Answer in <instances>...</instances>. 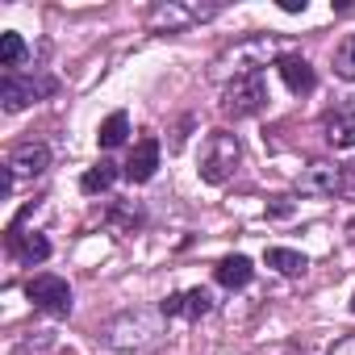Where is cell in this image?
Masks as SVG:
<instances>
[{"instance_id":"obj_12","label":"cell","mask_w":355,"mask_h":355,"mask_svg":"<svg viewBox=\"0 0 355 355\" xmlns=\"http://www.w3.org/2000/svg\"><path fill=\"white\" fill-rule=\"evenodd\" d=\"M113 180H117V167H113L109 159H101L96 167H88V171L80 175V189H84L88 197H96V193H109V189H113Z\"/></svg>"},{"instance_id":"obj_14","label":"cell","mask_w":355,"mask_h":355,"mask_svg":"<svg viewBox=\"0 0 355 355\" xmlns=\"http://www.w3.org/2000/svg\"><path fill=\"white\" fill-rule=\"evenodd\" d=\"M125 138H130V117H125V113H109V117L101 121V130H96V142H101L105 150L121 146Z\"/></svg>"},{"instance_id":"obj_23","label":"cell","mask_w":355,"mask_h":355,"mask_svg":"<svg viewBox=\"0 0 355 355\" xmlns=\"http://www.w3.org/2000/svg\"><path fill=\"white\" fill-rule=\"evenodd\" d=\"M351 167H355V163H351Z\"/></svg>"},{"instance_id":"obj_6","label":"cell","mask_w":355,"mask_h":355,"mask_svg":"<svg viewBox=\"0 0 355 355\" xmlns=\"http://www.w3.org/2000/svg\"><path fill=\"white\" fill-rule=\"evenodd\" d=\"M338 184H343V171L334 163H313V167H305V175L297 180V189L305 197H334Z\"/></svg>"},{"instance_id":"obj_11","label":"cell","mask_w":355,"mask_h":355,"mask_svg":"<svg viewBox=\"0 0 355 355\" xmlns=\"http://www.w3.org/2000/svg\"><path fill=\"white\" fill-rule=\"evenodd\" d=\"M251 259L247 255H226L218 268H214V276H218V284L222 288H243V284H251Z\"/></svg>"},{"instance_id":"obj_7","label":"cell","mask_w":355,"mask_h":355,"mask_svg":"<svg viewBox=\"0 0 355 355\" xmlns=\"http://www.w3.org/2000/svg\"><path fill=\"white\" fill-rule=\"evenodd\" d=\"M155 167H159V142H155V138H142V142L130 150V159H125V180L146 184L150 175H155Z\"/></svg>"},{"instance_id":"obj_18","label":"cell","mask_w":355,"mask_h":355,"mask_svg":"<svg viewBox=\"0 0 355 355\" xmlns=\"http://www.w3.org/2000/svg\"><path fill=\"white\" fill-rule=\"evenodd\" d=\"M209 309H214V297L205 288H189L184 293V318H205Z\"/></svg>"},{"instance_id":"obj_21","label":"cell","mask_w":355,"mask_h":355,"mask_svg":"<svg viewBox=\"0 0 355 355\" xmlns=\"http://www.w3.org/2000/svg\"><path fill=\"white\" fill-rule=\"evenodd\" d=\"M284 13H305V0H280Z\"/></svg>"},{"instance_id":"obj_8","label":"cell","mask_w":355,"mask_h":355,"mask_svg":"<svg viewBox=\"0 0 355 355\" xmlns=\"http://www.w3.org/2000/svg\"><path fill=\"white\" fill-rule=\"evenodd\" d=\"M13 175H42L46 167H51V150L42 146V142H21L13 155H9V163H5Z\"/></svg>"},{"instance_id":"obj_22","label":"cell","mask_w":355,"mask_h":355,"mask_svg":"<svg viewBox=\"0 0 355 355\" xmlns=\"http://www.w3.org/2000/svg\"><path fill=\"white\" fill-rule=\"evenodd\" d=\"M351 313H355V297H351Z\"/></svg>"},{"instance_id":"obj_10","label":"cell","mask_w":355,"mask_h":355,"mask_svg":"<svg viewBox=\"0 0 355 355\" xmlns=\"http://www.w3.org/2000/svg\"><path fill=\"white\" fill-rule=\"evenodd\" d=\"M9 247H13V255H17L21 263H42V259L51 255V243H46V234H38V230L21 234L17 226L9 230Z\"/></svg>"},{"instance_id":"obj_9","label":"cell","mask_w":355,"mask_h":355,"mask_svg":"<svg viewBox=\"0 0 355 355\" xmlns=\"http://www.w3.org/2000/svg\"><path fill=\"white\" fill-rule=\"evenodd\" d=\"M214 9H180V5H155L150 9V26L155 30H184V26H193V21H201V17H209Z\"/></svg>"},{"instance_id":"obj_2","label":"cell","mask_w":355,"mask_h":355,"mask_svg":"<svg viewBox=\"0 0 355 355\" xmlns=\"http://www.w3.org/2000/svg\"><path fill=\"white\" fill-rule=\"evenodd\" d=\"M263 109H268V80H263V71H243L234 84H226V92H222V113L226 117L243 121V117H255Z\"/></svg>"},{"instance_id":"obj_17","label":"cell","mask_w":355,"mask_h":355,"mask_svg":"<svg viewBox=\"0 0 355 355\" xmlns=\"http://www.w3.org/2000/svg\"><path fill=\"white\" fill-rule=\"evenodd\" d=\"M334 76L347 80V84H355V34L338 42V51H334Z\"/></svg>"},{"instance_id":"obj_4","label":"cell","mask_w":355,"mask_h":355,"mask_svg":"<svg viewBox=\"0 0 355 355\" xmlns=\"http://www.w3.org/2000/svg\"><path fill=\"white\" fill-rule=\"evenodd\" d=\"M46 92H55V80H30V76H13V71L0 80V105H5V113H17Z\"/></svg>"},{"instance_id":"obj_3","label":"cell","mask_w":355,"mask_h":355,"mask_svg":"<svg viewBox=\"0 0 355 355\" xmlns=\"http://www.w3.org/2000/svg\"><path fill=\"white\" fill-rule=\"evenodd\" d=\"M26 297L34 301V309L51 313V318H67L71 313V284L63 276H34L26 284Z\"/></svg>"},{"instance_id":"obj_19","label":"cell","mask_w":355,"mask_h":355,"mask_svg":"<svg viewBox=\"0 0 355 355\" xmlns=\"http://www.w3.org/2000/svg\"><path fill=\"white\" fill-rule=\"evenodd\" d=\"M159 313H163V318H184V293H171V297H163Z\"/></svg>"},{"instance_id":"obj_5","label":"cell","mask_w":355,"mask_h":355,"mask_svg":"<svg viewBox=\"0 0 355 355\" xmlns=\"http://www.w3.org/2000/svg\"><path fill=\"white\" fill-rule=\"evenodd\" d=\"M276 71H280V80L288 84V92H297V96H309V92L318 88V76H313L309 59H301V55H280V59H276Z\"/></svg>"},{"instance_id":"obj_13","label":"cell","mask_w":355,"mask_h":355,"mask_svg":"<svg viewBox=\"0 0 355 355\" xmlns=\"http://www.w3.org/2000/svg\"><path fill=\"white\" fill-rule=\"evenodd\" d=\"M268 268H276L280 276H301L305 268H309V259L301 255V251H288V247H268Z\"/></svg>"},{"instance_id":"obj_1","label":"cell","mask_w":355,"mask_h":355,"mask_svg":"<svg viewBox=\"0 0 355 355\" xmlns=\"http://www.w3.org/2000/svg\"><path fill=\"white\" fill-rule=\"evenodd\" d=\"M239 163H243V146H239V138L230 134V130H214L209 138H205V146H201V180L205 184H226L230 175L239 171Z\"/></svg>"},{"instance_id":"obj_15","label":"cell","mask_w":355,"mask_h":355,"mask_svg":"<svg viewBox=\"0 0 355 355\" xmlns=\"http://www.w3.org/2000/svg\"><path fill=\"white\" fill-rule=\"evenodd\" d=\"M26 38L21 34H13V30H5L0 34V67H21L26 63Z\"/></svg>"},{"instance_id":"obj_20","label":"cell","mask_w":355,"mask_h":355,"mask_svg":"<svg viewBox=\"0 0 355 355\" xmlns=\"http://www.w3.org/2000/svg\"><path fill=\"white\" fill-rule=\"evenodd\" d=\"M330 355H355V334H347V338H343V343H338Z\"/></svg>"},{"instance_id":"obj_16","label":"cell","mask_w":355,"mask_h":355,"mask_svg":"<svg viewBox=\"0 0 355 355\" xmlns=\"http://www.w3.org/2000/svg\"><path fill=\"white\" fill-rule=\"evenodd\" d=\"M326 138H330V146H338V150L355 146V113H338V117L326 125Z\"/></svg>"}]
</instances>
